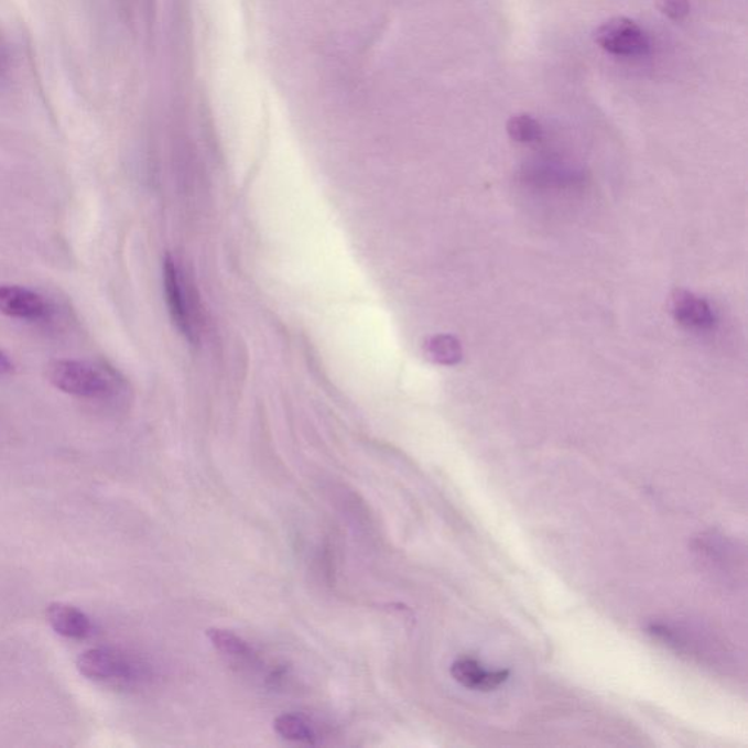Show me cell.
Listing matches in <instances>:
<instances>
[{"instance_id":"1","label":"cell","mask_w":748,"mask_h":748,"mask_svg":"<svg viewBox=\"0 0 748 748\" xmlns=\"http://www.w3.org/2000/svg\"><path fill=\"white\" fill-rule=\"evenodd\" d=\"M163 277L165 300L174 325L191 344H198L203 337L204 313L194 281L172 254L165 258Z\"/></svg>"},{"instance_id":"2","label":"cell","mask_w":748,"mask_h":748,"mask_svg":"<svg viewBox=\"0 0 748 748\" xmlns=\"http://www.w3.org/2000/svg\"><path fill=\"white\" fill-rule=\"evenodd\" d=\"M47 379L56 389L72 397L105 398L113 392L115 382L91 362L56 360L47 366Z\"/></svg>"},{"instance_id":"3","label":"cell","mask_w":748,"mask_h":748,"mask_svg":"<svg viewBox=\"0 0 748 748\" xmlns=\"http://www.w3.org/2000/svg\"><path fill=\"white\" fill-rule=\"evenodd\" d=\"M595 42L614 56L640 57L651 51L647 31L629 18H611L599 25L594 34Z\"/></svg>"},{"instance_id":"4","label":"cell","mask_w":748,"mask_h":748,"mask_svg":"<svg viewBox=\"0 0 748 748\" xmlns=\"http://www.w3.org/2000/svg\"><path fill=\"white\" fill-rule=\"evenodd\" d=\"M76 669L85 679L94 681H128L137 674L132 662L110 649H88L80 653Z\"/></svg>"},{"instance_id":"5","label":"cell","mask_w":748,"mask_h":748,"mask_svg":"<svg viewBox=\"0 0 748 748\" xmlns=\"http://www.w3.org/2000/svg\"><path fill=\"white\" fill-rule=\"evenodd\" d=\"M48 313V303L35 291L21 285H0V315L17 321L39 322L46 319Z\"/></svg>"},{"instance_id":"6","label":"cell","mask_w":748,"mask_h":748,"mask_svg":"<svg viewBox=\"0 0 748 748\" xmlns=\"http://www.w3.org/2000/svg\"><path fill=\"white\" fill-rule=\"evenodd\" d=\"M670 312L675 322L689 329L714 328L715 313L706 300L685 290H675L670 297Z\"/></svg>"},{"instance_id":"7","label":"cell","mask_w":748,"mask_h":748,"mask_svg":"<svg viewBox=\"0 0 748 748\" xmlns=\"http://www.w3.org/2000/svg\"><path fill=\"white\" fill-rule=\"evenodd\" d=\"M451 674L460 685L476 692H492L510 677L509 670L487 671L473 657H459L451 666Z\"/></svg>"},{"instance_id":"8","label":"cell","mask_w":748,"mask_h":748,"mask_svg":"<svg viewBox=\"0 0 748 748\" xmlns=\"http://www.w3.org/2000/svg\"><path fill=\"white\" fill-rule=\"evenodd\" d=\"M47 621L57 635L69 639H85L93 631L87 614L68 604H51L47 608Z\"/></svg>"},{"instance_id":"9","label":"cell","mask_w":748,"mask_h":748,"mask_svg":"<svg viewBox=\"0 0 748 748\" xmlns=\"http://www.w3.org/2000/svg\"><path fill=\"white\" fill-rule=\"evenodd\" d=\"M273 729L284 740L316 745L319 734L312 720L300 714H282L273 720Z\"/></svg>"},{"instance_id":"10","label":"cell","mask_w":748,"mask_h":748,"mask_svg":"<svg viewBox=\"0 0 748 748\" xmlns=\"http://www.w3.org/2000/svg\"><path fill=\"white\" fill-rule=\"evenodd\" d=\"M206 636L210 640V643L218 649L224 655L232 658L237 662H254L258 661L257 653H254L253 648L250 647L246 640L241 639L240 636L232 633L230 630L223 629H209L206 631Z\"/></svg>"},{"instance_id":"11","label":"cell","mask_w":748,"mask_h":748,"mask_svg":"<svg viewBox=\"0 0 748 748\" xmlns=\"http://www.w3.org/2000/svg\"><path fill=\"white\" fill-rule=\"evenodd\" d=\"M425 356L442 366H455L463 360V345L452 335H434L425 340Z\"/></svg>"},{"instance_id":"12","label":"cell","mask_w":748,"mask_h":748,"mask_svg":"<svg viewBox=\"0 0 748 748\" xmlns=\"http://www.w3.org/2000/svg\"><path fill=\"white\" fill-rule=\"evenodd\" d=\"M508 133L513 141L531 143L543 137V129L534 118L528 115L513 116L508 122Z\"/></svg>"},{"instance_id":"13","label":"cell","mask_w":748,"mask_h":748,"mask_svg":"<svg viewBox=\"0 0 748 748\" xmlns=\"http://www.w3.org/2000/svg\"><path fill=\"white\" fill-rule=\"evenodd\" d=\"M657 3L661 12L674 21L684 20L690 12L689 0H657Z\"/></svg>"},{"instance_id":"14","label":"cell","mask_w":748,"mask_h":748,"mask_svg":"<svg viewBox=\"0 0 748 748\" xmlns=\"http://www.w3.org/2000/svg\"><path fill=\"white\" fill-rule=\"evenodd\" d=\"M13 370H15V365H13L12 358L0 348V378L11 375Z\"/></svg>"}]
</instances>
